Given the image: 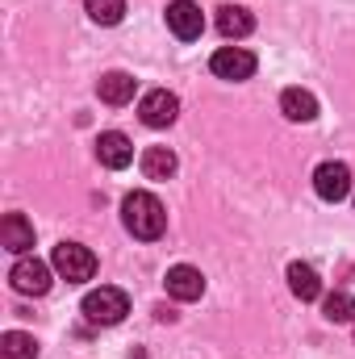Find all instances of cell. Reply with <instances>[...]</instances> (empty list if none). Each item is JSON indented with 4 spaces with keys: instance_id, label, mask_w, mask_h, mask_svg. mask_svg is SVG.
Returning <instances> with one entry per match:
<instances>
[{
    "instance_id": "1",
    "label": "cell",
    "mask_w": 355,
    "mask_h": 359,
    "mask_svg": "<svg viewBox=\"0 0 355 359\" xmlns=\"http://www.w3.org/2000/svg\"><path fill=\"white\" fill-rule=\"evenodd\" d=\"M121 222H126V230L134 238L151 243V238H159L168 230V209H163V201L155 192H130L121 201Z\"/></svg>"
},
{
    "instance_id": "2",
    "label": "cell",
    "mask_w": 355,
    "mask_h": 359,
    "mask_svg": "<svg viewBox=\"0 0 355 359\" xmlns=\"http://www.w3.org/2000/svg\"><path fill=\"white\" fill-rule=\"evenodd\" d=\"M84 318H88L92 326H117L126 313H130V297L121 292V288H109V284H100V288H92L88 297H84Z\"/></svg>"
},
{
    "instance_id": "3",
    "label": "cell",
    "mask_w": 355,
    "mask_h": 359,
    "mask_svg": "<svg viewBox=\"0 0 355 359\" xmlns=\"http://www.w3.org/2000/svg\"><path fill=\"white\" fill-rule=\"evenodd\" d=\"M51 268L59 271L67 284H84V280L96 276V255L88 247H80V243H59L51 251Z\"/></svg>"
},
{
    "instance_id": "4",
    "label": "cell",
    "mask_w": 355,
    "mask_h": 359,
    "mask_svg": "<svg viewBox=\"0 0 355 359\" xmlns=\"http://www.w3.org/2000/svg\"><path fill=\"white\" fill-rule=\"evenodd\" d=\"M255 67H260V63H255V55H251L247 46H217L213 59H209V72H213L217 80H234V84L251 80Z\"/></svg>"
},
{
    "instance_id": "5",
    "label": "cell",
    "mask_w": 355,
    "mask_h": 359,
    "mask_svg": "<svg viewBox=\"0 0 355 359\" xmlns=\"http://www.w3.org/2000/svg\"><path fill=\"white\" fill-rule=\"evenodd\" d=\"M138 117H142V126H151V130H168L172 121L180 117V100L176 92L168 88H151L142 100H138Z\"/></svg>"
},
{
    "instance_id": "6",
    "label": "cell",
    "mask_w": 355,
    "mask_h": 359,
    "mask_svg": "<svg viewBox=\"0 0 355 359\" xmlns=\"http://www.w3.org/2000/svg\"><path fill=\"white\" fill-rule=\"evenodd\" d=\"M314 192L322 196V201H343V196H351V168L347 163H339V159H326V163H318V172H314Z\"/></svg>"
},
{
    "instance_id": "7",
    "label": "cell",
    "mask_w": 355,
    "mask_h": 359,
    "mask_svg": "<svg viewBox=\"0 0 355 359\" xmlns=\"http://www.w3.org/2000/svg\"><path fill=\"white\" fill-rule=\"evenodd\" d=\"M51 264H42V259H17L13 271H8V284L21 292V297H42V292H51Z\"/></svg>"
},
{
    "instance_id": "8",
    "label": "cell",
    "mask_w": 355,
    "mask_h": 359,
    "mask_svg": "<svg viewBox=\"0 0 355 359\" xmlns=\"http://www.w3.org/2000/svg\"><path fill=\"white\" fill-rule=\"evenodd\" d=\"M96 159H100L105 168L121 172V168H130V163H134V147H130V138H126V134L105 130V134L96 138Z\"/></svg>"
},
{
    "instance_id": "9",
    "label": "cell",
    "mask_w": 355,
    "mask_h": 359,
    "mask_svg": "<svg viewBox=\"0 0 355 359\" xmlns=\"http://www.w3.org/2000/svg\"><path fill=\"white\" fill-rule=\"evenodd\" d=\"M168 29L176 34L180 42H192V38H201V29H205V17H201V8H196V4L176 0V4H168Z\"/></svg>"
},
{
    "instance_id": "10",
    "label": "cell",
    "mask_w": 355,
    "mask_h": 359,
    "mask_svg": "<svg viewBox=\"0 0 355 359\" xmlns=\"http://www.w3.org/2000/svg\"><path fill=\"white\" fill-rule=\"evenodd\" d=\"M0 243H4V251L25 255V251L34 247V222H29L25 213H4V222H0Z\"/></svg>"
},
{
    "instance_id": "11",
    "label": "cell",
    "mask_w": 355,
    "mask_h": 359,
    "mask_svg": "<svg viewBox=\"0 0 355 359\" xmlns=\"http://www.w3.org/2000/svg\"><path fill=\"white\" fill-rule=\"evenodd\" d=\"M163 284H168V297H176V301H201V292H205V276L188 264H176Z\"/></svg>"
},
{
    "instance_id": "12",
    "label": "cell",
    "mask_w": 355,
    "mask_h": 359,
    "mask_svg": "<svg viewBox=\"0 0 355 359\" xmlns=\"http://www.w3.org/2000/svg\"><path fill=\"white\" fill-rule=\"evenodd\" d=\"M280 113L288 121H314L318 117V96L305 88H284L280 92Z\"/></svg>"
},
{
    "instance_id": "13",
    "label": "cell",
    "mask_w": 355,
    "mask_h": 359,
    "mask_svg": "<svg viewBox=\"0 0 355 359\" xmlns=\"http://www.w3.org/2000/svg\"><path fill=\"white\" fill-rule=\"evenodd\" d=\"M134 76H126V72H109V76H100V84H96V96L105 100V104H130L134 100Z\"/></svg>"
},
{
    "instance_id": "14",
    "label": "cell",
    "mask_w": 355,
    "mask_h": 359,
    "mask_svg": "<svg viewBox=\"0 0 355 359\" xmlns=\"http://www.w3.org/2000/svg\"><path fill=\"white\" fill-rule=\"evenodd\" d=\"M251 29H255V17H251L247 8H239V4L217 8V34H222V38H247Z\"/></svg>"
},
{
    "instance_id": "15",
    "label": "cell",
    "mask_w": 355,
    "mask_h": 359,
    "mask_svg": "<svg viewBox=\"0 0 355 359\" xmlns=\"http://www.w3.org/2000/svg\"><path fill=\"white\" fill-rule=\"evenodd\" d=\"M288 288L297 301H318L322 297V280L309 264H288Z\"/></svg>"
},
{
    "instance_id": "16",
    "label": "cell",
    "mask_w": 355,
    "mask_h": 359,
    "mask_svg": "<svg viewBox=\"0 0 355 359\" xmlns=\"http://www.w3.org/2000/svg\"><path fill=\"white\" fill-rule=\"evenodd\" d=\"M138 163H142V176L147 180H172L176 176V168H180L176 155H172L168 147H147Z\"/></svg>"
},
{
    "instance_id": "17",
    "label": "cell",
    "mask_w": 355,
    "mask_h": 359,
    "mask_svg": "<svg viewBox=\"0 0 355 359\" xmlns=\"http://www.w3.org/2000/svg\"><path fill=\"white\" fill-rule=\"evenodd\" d=\"M0 355L4 359H38V343H34V334L4 330L0 334Z\"/></svg>"
},
{
    "instance_id": "18",
    "label": "cell",
    "mask_w": 355,
    "mask_h": 359,
    "mask_svg": "<svg viewBox=\"0 0 355 359\" xmlns=\"http://www.w3.org/2000/svg\"><path fill=\"white\" fill-rule=\"evenodd\" d=\"M322 313H326V322H335V326H347V322H355V301L351 292H330L326 301H322Z\"/></svg>"
},
{
    "instance_id": "19",
    "label": "cell",
    "mask_w": 355,
    "mask_h": 359,
    "mask_svg": "<svg viewBox=\"0 0 355 359\" xmlns=\"http://www.w3.org/2000/svg\"><path fill=\"white\" fill-rule=\"evenodd\" d=\"M84 8L96 25H117L126 17V0H84Z\"/></svg>"
}]
</instances>
